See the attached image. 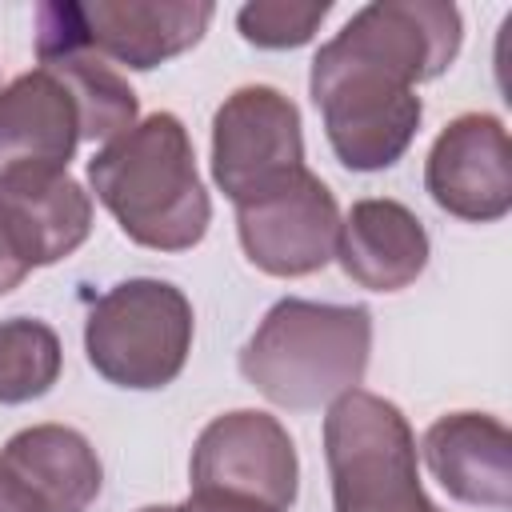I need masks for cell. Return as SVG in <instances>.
Instances as JSON below:
<instances>
[{"instance_id":"cell-1","label":"cell","mask_w":512,"mask_h":512,"mask_svg":"<svg viewBox=\"0 0 512 512\" xmlns=\"http://www.w3.org/2000/svg\"><path fill=\"white\" fill-rule=\"evenodd\" d=\"M460 36L456 4L380 0L320 44L308 88L344 168L380 172L408 152L424 116L416 84L436 80L456 60Z\"/></svg>"},{"instance_id":"cell-2","label":"cell","mask_w":512,"mask_h":512,"mask_svg":"<svg viewBox=\"0 0 512 512\" xmlns=\"http://www.w3.org/2000/svg\"><path fill=\"white\" fill-rule=\"evenodd\" d=\"M88 184L140 248L184 252L208 232L212 200L200 184L188 128L172 112H152L108 140L88 160Z\"/></svg>"},{"instance_id":"cell-3","label":"cell","mask_w":512,"mask_h":512,"mask_svg":"<svg viewBox=\"0 0 512 512\" xmlns=\"http://www.w3.org/2000/svg\"><path fill=\"white\" fill-rule=\"evenodd\" d=\"M368 352L372 312L364 304L284 296L240 348V372L272 404L308 412L360 388Z\"/></svg>"},{"instance_id":"cell-4","label":"cell","mask_w":512,"mask_h":512,"mask_svg":"<svg viewBox=\"0 0 512 512\" xmlns=\"http://www.w3.org/2000/svg\"><path fill=\"white\" fill-rule=\"evenodd\" d=\"M324 460L336 512H440L416 464V436L404 412L364 388L328 404Z\"/></svg>"},{"instance_id":"cell-5","label":"cell","mask_w":512,"mask_h":512,"mask_svg":"<svg viewBox=\"0 0 512 512\" xmlns=\"http://www.w3.org/2000/svg\"><path fill=\"white\" fill-rule=\"evenodd\" d=\"M192 328V304L176 284L136 276L112 284L88 308L84 352L108 384L152 392L184 372Z\"/></svg>"},{"instance_id":"cell-6","label":"cell","mask_w":512,"mask_h":512,"mask_svg":"<svg viewBox=\"0 0 512 512\" xmlns=\"http://www.w3.org/2000/svg\"><path fill=\"white\" fill-rule=\"evenodd\" d=\"M212 12L208 0H52L36 8V40H68L100 60L148 72L188 52L204 36Z\"/></svg>"},{"instance_id":"cell-7","label":"cell","mask_w":512,"mask_h":512,"mask_svg":"<svg viewBox=\"0 0 512 512\" xmlns=\"http://www.w3.org/2000/svg\"><path fill=\"white\" fill-rule=\"evenodd\" d=\"M304 164L300 108L268 88L244 84L212 116V180L232 204H248L296 176Z\"/></svg>"},{"instance_id":"cell-8","label":"cell","mask_w":512,"mask_h":512,"mask_svg":"<svg viewBox=\"0 0 512 512\" xmlns=\"http://www.w3.org/2000/svg\"><path fill=\"white\" fill-rule=\"evenodd\" d=\"M244 256L268 276H308L336 260L340 208L328 184L300 168L264 196L236 204Z\"/></svg>"},{"instance_id":"cell-9","label":"cell","mask_w":512,"mask_h":512,"mask_svg":"<svg viewBox=\"0 0 512 512\" xmlns=\"http://www.w3.org/2000/svg\"><path fill=\"white\" fill-rule=\"evenodd\" d=\"M192 488L236 492L288 512L300 488V460L288 428L256 408L216 416L196 436Z\"/></svg>"},{"instance_id":"cell-10","label":"cell","mask_w":512,"mask_h":512,"mask_svg":"<svg viewBox=\"0 0 512 512\" xmlns=\"http://www.w3.org/2000/svg\"><path fill=\"white\" fill-rule=\"evenodd\" d=\"M424 188L456 220H504L512 208V148L504 124L488 112H464L444 124L424 160Z\"/></svg>"},{"instance_id":"cell-11","label":"cell","mask_w":512,"mask_h":512,"mask_svg":"<svg viewBox=\"0 0 512 512\" xmlns=\"http://www.w3.org/2000/svg\"><path fill=\"white\" fill-rule=\"evenodd\" d=\"M420 456L436 484L472 508L508 512L512 504V436L488 412H448L428 424Z\"/></svg>"},{"instance_id":"cell-12","label":"cell","mask_w":512,"mask_h":512,"mask_svg":"<svg viewBox=\"0 0 512 512\" xmlns=\"http://www.w3.org/2000/svg\"><path fill=\"white\" fill-rule=\"evenodd\" d=\"M0 216L28 268L72 256L92 232V200L68 168H24L0 176Z\"/></svg>"},{"instance_id":"cell-13","label":"cell","mask_w":512,"mask_h":512,"mask_svg":"<svg viewBox=\"0 0 512 512\" xmlns=\"http://www.w3.org/2000/svg\"><path fill=\"white\" fill-rule=\"evenodd\" d=\"M336 260L368 292H400L428 268V232L420 216L388 196L356 200L340 216Z\"/></svg>"},{"instance_id":"cell-14","label":"cell","mask_w":512,"mask_h":512,"mask_svg":"<svg viewBox=\"0 0 512 512\" xmlns=\"http://www.w3.org/2000/svg\"><path fill=\"white\" fill-rule=\"evenodd\" d=\"M80 140L76 100L56 72L32 68L0 88V176L68 168Z\"/></svg>"},{"instance_id":"cell-15","label":"cell","mask_w":512,"mask_h":512,"mask_svg":"<svg viewBox=\"0 0 512 512\" xmlns=\"http://www.w3.org/2000/svg\"><path fill=\"white\" fill-rule=\"evenodd\" d=\"M0 464L24 484L40 512H88L104 484L96 448L64 424L20 428L0 448Z\"/></svg>"},{"instance_id":"cell-16","label":"cell","mask_w":512,"mask_h":512,"mask_svg":"<svg viewBox=\"0 0 512 512\" xmlns=\"http://www.w3.org/2000/svg\"><path fill=\"white\" fill-rule=\"evenodd\" d=\"M40 68L56 72L60 84L72 92L76 112H80V136L84 140H116L128 132L140 116V100L128 88V80L108 68L96 52L68 44V40H36Z\"/></svg>"},{"instance_id":"cell-17","label":"cell","mask_w":512,"mask_h":512,"mask_svg":"<svg viewBox=\"0 0 512 512\" xmlns=\"http://www.w3.org/2000/svg\"><path fill=\"white\" fill-rule=\"evenodd\" d=\"M60 336L32 316L0 320V404H28L60 380Z\"/></svg>"},{"instance_id":"cell-18","label":"cell","mask_w":512,"mask_h":512,"mask_svg":"<svg viewBox=\"0 0 512 512\" xmlns=\"http://www.w3.org/2000/svg\"><path fill=\"white\" fill-rule=\"evenodd\" d=\"M332 12L328 0L320 4H288V0H256L236 12V28L256 48H300L316 36L324 16Z\"/></svg>"},{"instance_id":"cell-19","label":"cell","mask_w":512,"mask_h":512,"mask_svg":"<svg viewBox=\"0 0 512 512\" xmlns=\"http://www.w3.org/2000/svg\"><path fill=\"white\" fill-rule=\"evenodd\" d=\"M176 512H280L272 504L236 496V492H216V488H192V496L184 504H176Z\"/></svg>"},{"instance_id":"cell-20","label":"cell","mask_w":512,"mask_h":512,"mask_svg":"<svg viewBox=\"0 0 512 512\" xmlns=\"http://www.w3.org/2000/svg\"><path fill=\"white\" fill-rule=\"evenodd\" d=\"M28 272H32V268H28L24 252L16 248V240H12V232H8V224H4V216H0V296L12 292Z\"/></svg>"},{"instance_id":"cell-21","label":"cell","mask_w":512,"mask_h":512,"mask_svg":"<svg viewBox=\"0 0 512 512\" xmlns=\"http://www.w3.org/2000/svg\"><path fill=\"white\" fill-rule=\"evenodd\" d=\"M0 512H40L36 500L24 492V484L0 464Z\"/></svg>"},{"instance_id":"cell-22","label":"cell","mask_w":512,"mask_h":512,"mask_svg":"<svg viewBox=\"0 0 512 512\" xmlns=\"http://www.w3.org/2000/svg\"><path fill=\"white\" fill-rule=\"evenodd\" d=\"M140 512H176V504H152V508H140Z\"/></svg>"}]
</instances>
